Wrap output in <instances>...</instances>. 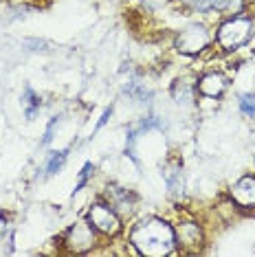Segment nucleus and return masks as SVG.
Segmentation results:
<instances>
[{"label":"nucleus","mask_w":255,"mask_h":257,"mask_svg":"<svg viewBox=\"0 0 255 257\" xmlns=\"http://www.w3.org/2000/svg\"><path fill=\"white\" fill-rule=\"evenodd\" d=\"M97 244H99V233L92 229L88 220L75 222L62 235L64 253H71V255H90L95 253Z\"/></svg>","instance_id":"obj_4"},{"label":"nucleus","mask_w":255,"mask_h":257,"mask_svg":"<svg viewBox=\"0 0 255 257\" xmlns=\"http://www.w3.org/2000/svg\"><path fill=\"white\" fill-rule=\"evenodd\" d=\"M196 95H198V90H196V79H187V77H181L174 81L172 86V99L176 106L181 108H191L196 103Z\"/></svg>","instance_id":"obj_10"},{"label":"nucleus","mask_w":255,"mask_h":257,"mask_svg":"<svg viewBox=\"0 0 255 257\" xmlns=\"http://www.w3.org/2000/svg\"><path fill=\"white\" fill-rule=\"evenodd\" d=\"M22 110H25V116L29 121L36 119L38 112L42 110V97H40L31 86H27L25 92H22Z\"/></svg>","instance_id":"obj_11"},{"label":"nucleus","mask_w":255,"mask_h":257,"mask_svg":"<svg viewBox=\"0 0 255 257\" xmlns=\"http://www.w3.org/2000/svg\"><path fill=\"white\" fill-rule=\"evenodd\" d=\"M251 148H253V161H255V134H253V141H251Z\"/></svg>","instance_id":"obj_18"},{"label":"nucleus","mask_w":255,"mask_h":257,"mask_svg":"<svg viewBox=\"0 0 255 257\" xmlns=\"http://www.w3.org/2000/svg\"><path fill=\"white\" fill-rule=\"evenodd\" d=\"M25 46H36L33 51H46V49H44L46 42H42V40H27Z\"/></svg>","instance_id":"obj_17"},{"label":"nucleus","mask_w":255,"mask_h":257,"mask_svg":"<svg viewBox=\"0 0 255 257\" xmlns=\"http://www.w3.org/2000/svg\"><path fill=\"white\" fill-rule=\"evenodd\" d=\"M112 110H114L112 106H110V108H106V110H103L101 119H99V121H97V125H95V132H99V130H101V127H103V125H106V123H108V121H110V116H112Z\"/></svg>","instance_id":"obj_16"},{"label":"nucleus","mask_w":255,"mask_h":257,"mask_svg":"<svg viewBox=\"0 0 255 257\" xmlns=\"http://www.w3.org/2000/svg\"><path fill=\"white\" fill-rule=\"evenodd\" d=\"M86 220L92 224V229L99 233V237H106V239L119 237L121 231H123V218L103 198L92 202V207L86 213Z\"/></svg>","instance_id":"obj_5"},{"label":"nucleus","mask_w":255,"mask_h":257,"mask_svg":"<svg viewBox=\"0 0 255 257\" xmlns=\"http://www.w3.org/2000/svg\"><path fill=\"white\" fill-rule=\"evenodd\" d=\"M237 108H240L242 116H246V119H255V92H244V95H240Z\"/></svg>","instance_id":"obj_13"},{"label":"nucleus","mask_w":255,"mask_h":257,"mask_svg":"<svg viewBox=\"0 0 255 257\" xmlns=\"http://www.w3.org/2000/svg\"><path fill=\"white\" fill-rule=\"evenodd\" d=\"M209 46H213V31L205 22H198V20L185 25L181 31L174 36V49L181 55H187V57L202 55Z\"/></svg>","instance_id":"obj_3"},{"label":"nucleus","mask_w":255,"mask_h":257,"mask_svg":"<svg viewBox=\"0 0 255 257\" xmlns=\"http://www.w3.org/2000/svg\"><path fill=\"white\" fill-rule=\"evenodd\" d=\"M246 3H248V5H255V0H246Z\"/></svg>","instance_id":"obj_19"},{"label":"nucleus","mask_w":255,"mask_h":257,"mask_svg":"<svg viewBox=\"0 0 255 257\" xmlns=\"http://www.w3.org/2000/svg\"><path fill=\"white\" fill-rule=\"evenodd\" d=\"M253 55H255V51H253Z\"/></svg>","instance_id":"obj_20"},{"label":"nucleus","mask_w":255,"mask_h":257,"mask_svg":"<svg viewBox=\"0 0 255 257\" xmlns=\"http://www.w3.org/2000/svg\"><path fill=\"white\" fill-rule=\"evenodd\" d=\"M229 200L237 211H255V176L244 174L229 187Z\"/></svg>","instance_id":"obj_7"},{"label":"nucleus","mask_w":255,"mask_h":257,"mask_svg":"<svg viewBox=\"0 0 255 257\" xmlns=\"http://www.w3.org/2000/svg\"><path fill=\"white\" fill-rule=\"evenodd\" d=\"M253 33H255L253 16L242 11V14L220 20L216 33H213V46H218V51H222V53H235V51L244 49L251 42Z\"/></svg>","instance_id":"obj_2"},{"label":"nucleus","mask_w":255,"mask_h":257,"mask_svg":"<svg viewBox=\"0 0 255 257\" xmlns=\"http://www.w3.org/2000/svg\"><path fill=\"white\" fill-rule=\"evenodd\" d=\"M229 88V77L222 71H207L196 79V90L205 99H220Z\"/></svg>","instance_id":"obj_9"},{"label":"nucleus","mask_w":255,"mask_h":257,"mask_svg":"<svg viewBox=\"0 0 255 257\" xmlns=\"http://www.w3.org/2000/svg\"><path fill=\"white\" fill-rule=\"evenodd\" d=\"M101 198L121 215V218H128V215H132L137 211V202H139L137 194L130 189H125V187H121V185L110 183L106 189H103Z\"/></svg>","instance_id":"obj_8"},{"label":"nucleus","mask_w":255,"mask_h":257,"mask_svg":"<svg viewBox=\"0 0 255 257\" xmlns=\"http://www.w3.org/2000/svg\"><path fill=\"white\" fill-rule=\"evenodd\" d=\"M92 174H95V165L88 161V163H84V167L79 169V174H77V183H75V189H73V196L77 194V191H82L86 185H88V180L92 178Z\"/></svg>","instance_id":"obj_14"},{"label":"nucleus","mask_w":255,"mask_h":257,"mask_svg":"<svg viewBox=\"0 0 255 257\" xmlns=\"http://www.w3.org/2000/svg\"><path fill=\"white\" fill-rule=\"evenodd\" d=\"M128 242L135 246L137 255L143 257H167L178 253L174 224H170L163 218H156V215L137 222L130 229Z\"/></svg>","instance_id":"obj_1"},{"label":"nucleus","mask_w":255,"mask_h":257,"mask_svg":"<svg viewBox=\"0 0 255 257\" xmlns=\"http://www.w3.org/2000/svg\"><path fill=\"white\" fill-rule=\"evenodd\" d=\"M66 156H68L66 150H53V152H49V154H46V159H44V165H42L44 176H55V174L64 167V163H66Z\"/></svg>","instance_id":"obj_12"},{"label":"nucleus","mask_w":255,"mask_h":257,"mask_svg":"<svg viewBox=\"0 0 255 257\" xmlns=\"http://www.w3.org/2000/svg\"><path fill=\"white\" fill-rule=\"evenodd\" d=\"M174 235H176L178 253H200L205 244V229L202 224L194 220H181L174 224Z\"/></svg>","instance_id":"obj_6"},{"label":"nucleus","mask_w":255,"mask_h":257,"mask_svg":"<svg viewBox=\"0 0 255 257\" xmlns=\"http://www.w3.org/2000/svg\"><path fill=\"white\" fill-rule=\"evenodd\" d=\"M60 123V116H53L51 119V123L49 127H46V132H44V139H42V145H49L51 143V139H53V132H55V125Z\"/></svg>","instance_id":"obj_15"}]
</instances>
